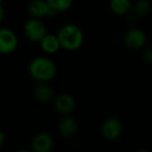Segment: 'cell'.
<instances>
[{
  "mask_svg": "<svg viewBox=\"0 0 152 152\" xmlns=\"http://www.w3.org/2000/svg\"><path fill=\"white\" fill-rule=\"evenodd\" d=\"M31 146L34 151L36 152H48L53 146L52 137L48 133L41 132L34 137L31 142Z\"/></svg>",
  "mask_w": 152,
  "mask_h": 152,
  "instance_id": "obj_8",
  "label": "cell"
},
{
  "mask_svg": "<svg viewBox=\"0 0 152 152\" xmlns=\"http://www.w3.org/2000/svg\"><path fill=\"white\" fill-rule=\"evenodd\" d=\"M78 124L74 119L72 118H65L61 121L58 125V130L61 134L65 137H70L77 132Z\"/></svg>",
  "mask_w": 152,
  "mask_h": 152,
  "instance_id": "obj_10",
  "label": "cell"
},
{
  "mask_svg": "<svg viewBox=\"0 0 152 152\" xmlns=\"http://www.w3.org/2000/svg\"><path fill=\"white\" fill-rule=\"evenodd\" d=\"M24 34L32 42H40L47 34L45 24L38 18L28 20L24 25Z\"/></svg>",
  "mask_w": 152,
  "mask_h": 152,
  "instance_id": "obj_3",
  "label": "cell"
},
{
  "mask_svg": "<svg viewBox=\"0 0 152 152\" xmlns=\"http://www.w3.org/2000/svg\"><path fill=\"white\" fill-rule=\"evenodd\" d=\"M41 47L46 53H55L59 49L61 45H59L58 39L54 34H45L43 39L40 41Z\"/></svg>",
  "mask_w": 152,
  "mask_h": 152,
  "instance_id": "obj_11",
  "label": "cell"
},
{
  "mask_svg": "<svg viewBox=\"0 0 152 152\" xmlns=\"http://www.w3.org/2000/svg\"><path fill=\"white\" fill-rule=\"evenodd\" d=\"M27 10L28 13L34 18L46 17V16H51L56 13L49 7L46 0H32L28 4Z\"/></svg>",
  "mask_w": 152,
  "mask_h": 152,
  "instance_id": "obj_6",
  "label": "cell"
},
{
  "mask_svg": "<svg viewBox=\"0 0 152 152\" xmlns=\"http://www.w3.org/2000/svg\"><path fill=\"white\" fill-rule=\"evenodd\" d=\"M4 143V134L1 130H0V146H2Z\"/></svg>",
  "mask_w": 152,
  "mask_h": 152,
  "instance_id": "obj_18",
  "label": "cell"
},
{
  "mask_svg": "<svg viewBox=\"0 0 152 152\" xmlns=\"http://www.w3.org/2000/svg\"><path fill=\"white\" fill-rule=\"evenodd\" d=\"M101 132L105 139L116 140L121 135L122 132V124L117 118H110L104 121L101 127Z\"/></svg>",
  "mask_w": 152,
  "mask_h": 152,
  "instance_id": "obj_5",
  "label": "cell"
},
{
  "mask_svg": "<svg viewBox=\"0 0 152 152\" xmlns=\"http://www.w3.org/2000/svg\"><path fill=\"white\" fill-rule=\"evenodd\" d=\"M130 0H110V9L115 15L125 16L130 12L131 10Z\"/></svg>",
  "mask_w": 152,
  "mask_h": 152,
  "instance_id": "obj_12",
  "label": "cell"
},
{
  "mask_svg": "<svg viewBox=\"0 0 152 152\" xmlns=\"http://www.w3.org/2000/svg\"><path fill=\"white\" fill-rule=\"evenodd\" d=\"M124 43L130 49H141L146 43V36L141 29L133 28L125 34Z\"/></svg>",
  "mask_w": 152,
  "mask_h": 152,
  "instance_id": "obj_7",
  "label": "cell"
},
{
  "mask_svg": "<svg viewBox=\"0 0 152 152\" xmlns=\"http://www.w3.org/2000/svg\"><path fill=\"white\" fill-rule=\"evenodd\" d=\"M48 5L55 12H63L72 5L73 0H46Z\"/></svg>",
  "mask_w": 152,
  "mask_h": 152,
  "instance_id": "obj_15",
  "label": "cell"
},
{
  "mask_svg": "<svg viewBox=\"0 0 152 152\" xmlns=\"http://www.w3.org/2000/svg\"><path fill=\"white\" fill-rule=\"evenodd\" d=\"M18 46L17 36L7 28L0 29V53L9 54L16 50Z\"/></svg>",
  "mask_w": 152,
  "mask_h": 152,
  "instance_id": "obj_4",
  "label": "cell"
},
{
  "mask_svg": "<svg viewBox=\"0 0 152 152\" xmlns=\"http://www.w3.org/2000/svg\"><path fill=\"white\" fill-rule=\"evenodd\" d=\"M34 97L41 102H48L52 99L53 96V91L47 83H41L34 88Z\"/></svg>",
  "mask_w": 152,
  "mask_h": 152,
  "instance_id": "obj_13",
  "label": "cell"
},
{
  "mask_svg": "<svg viewBox=\"0 0 152 152\" xmlns=\"http://www.w3.org/2000/svg\"><path fill=\"white\" fill-rule=\"evenodd\" d=\"M57 39L61 47L67 50H76L83 45V34L78 26L67 24L59 29Z\"/></svg>",
  "mask_w": 152,
  "mask_h": 152,
  "instance_id": "obj_2",
  "label": "cell"
},
{
  "mask_svg": "<svg viewBox=\"0 0 152 152\" xmlns=\"http://www.w3.org/2000/svg\"><path fill=\"white\" fill-rule=\"evenodd\" d=\"M131 9H133L135 15L146 16L151 11V3L149 0H137L134 5L131 7Z\"/></svg>",
  "mask_w": 152,
  "mask_h": 152,
  "instance_id": "obj_14",
  "label": "cell"
},
{
  "mask_svg": "<svg viewBox=\"0 0 152 152\" xmlns=\"http://www.w3.org/2000/svg\"><path fill=\"white\" fill-rule=\"evenodd\" d=\"M29 73L34 79L40 83H46L54 78L56 74V67L49 58L37 57L30 63Z\"/></svg>",
  "mask_w": 152,
  "mask_h": 152,
  "instance_id": "obj_1",
  "label": "cell"
},
{
  "mask_svg": "<svg viewBox=\"0 0 152 152\" xmlns=\"http://www.w3.org/2000/svg\"><path fill=\"white\" fill-rule=\"evenodd\" d=\"M143 58L146 63H151L152 61V49L147 48L143 53Z\"/></svg>",
  "mask_w": 152,
  "mask_h": 152,
  "instance_id": "obj_16",
  "label": "cell"
},
{
  "mask_svg": "<svg viewBox=\"0 0 152 152\" xmlns=\"http://www.w3.org/2000/svg\"><path fill=\"white\" fill-rule=\"evenodd\" d=\"M2 1H3V0H0V2H2Z\"/></svg>",
  "mask_w": 152,
  "mask_h": 152,
  "instance_id": "obj_19",
  "label": "cell"
},
{
  "mask_svg": "<svg viewBox=\"0 0 152 152\" xmlns=\"http://www.w3.org/2000/svg\"><path fill=\"white\" fill-rule=\"evenodd\" d=\"M55 108L59 114L68 115L75 108V100L69 94H61L55 100Z\"/></svg>",
  "mask_w": 152,
  "mask_h": 152,
  "instance_id": "obj_9",
  "label": "cell"
},
{
  "mask_svg": "<svg viewBox=\"0 0 152 152\" xmlns=\"http://www.w3.org/2000/svg\"><path fill=\"white\" fill-rule=\"evenodd\" d=\"M4 15H5V13H4V9H3L1 5H0V23L3 21V19H4Z\"/></svg>",
  "mask_w": 152,
  "mask_h": 152,
  "instance_id": "obj_17",
  "label": "cell"
}]
</instances>
